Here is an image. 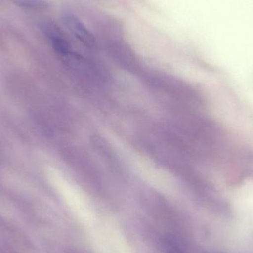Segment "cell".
Masks as SVG:
<instances>
[{
  "mask_svg": "<svg viewBox=\"0 0 253 253\" xmlns=\"http://www.w3.org/2000/svg\"><path fill=\"white\" fill-rule=\"evenodd\" d=\"M62 19L68 31L80 42L88 45L94 43L93 36L77 16L71 13H65L62 16Z\"/></svg>",
  "mask_w": 253,
  "mask_h": 253,
  "instance_id": "1",
  "label": "cell"
},
{
  "mask_svg": "<svg viewBox=\"0 0 253 253\" xmlns=\"http://www.w3.org/2000/svg\"><path fill=\"white\" fill-rule=\"evenodd\" d=\"M14 4L27 8L42 9L47 7L45 0H10Z\"/></svg>",
  "mask_w": 253,
  "mask_h": 253,
  "instance_id": "2",
  "label": "cell"
},
{
  "mask_svg": "<svg viewBox=\"0 0 253 253\" xmlns=\"http://www.w3.org/2000/svg\"><path fill=\"white\" fill-rule=\"evenodd\" d=\"M165 249L168 253H185L178 244L170 239L165 241Z\"/></svg>",
  "mask_w": 253,
  "mask_h": 253,
  "instance_id": "3",
  "label": "cell"
}]
</instances>
